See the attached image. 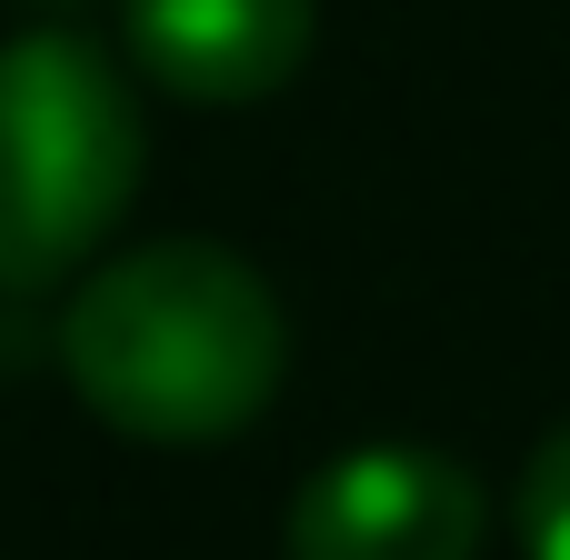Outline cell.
<instances>
[{
	"mask_svg": "<svg viewBox=\"0 0 570 560\" xmlns=\"http://www.w3.org/2000/svg\"><path fill=\"white\" fill-rule=\"evenodd\" d=\"M60 371L90 421L130 441H230L271 411L291 371V321L271 281L220 240H140L80 281L60 311Z\"/></svg>",
	"mask_w": 570,
	"mask_h": 560,
	"instance_id": "6da1fadb",
	"label": "cell"
},
{
	"mask_svg": "<svg viewBox=\"0 0 570 560\" xmlns=\"http://www.w3.org/2000/svg\"><path fill=\"white\" fill-rule=\"evenodd\" d=\"M140 190V100L80 30L0 40V291L70 281Z\"/></svg>",
	"mask_w": 570,
	"mask_h": 560,
	"instance_id": "7a4b0ae2",
	"label": "cell"
},
{
	"mask_svg": "<svg viewBox=\"0 0 570 560\" xmlns=\"http://www.w3.org/2000/svg\"><path fill=\"white\" fill-rule=\"evenodd\" d=\"M481 481L421 441H361L291 501V560H481Z\"/></svg>",
	"mask_w": 570,
	"mask_h": 560,
	"instance_id": "3957f363",
	"label": "cell"
},
{
	"mask_svg": "<svg viewBox=\"0 0 570 560\" xmlns=\"http://www.w3.org/2000/svg\"><path fill=\"white\" fill-rule=\"evenodd\" d=\"M140 80L170 100H271L321 40V0H120Z\"/></svg>",
	"mask_w": 570,
	"mask_h": 560,
	"instance_id": "277c9868",
	"label": "cell"
},
{
	"mask_svg": "<svg viewBox=\"0 0 570 560\" xmlns=\"http://www.w3.org/2000/svg\"><path fill=\"white\" fill-rule=\"evenodd\" d=\"M521 551L570 560V421L531 451V471H521Z\"/></svg>",
	"mask_w": 570,
	"mask_h": 560,
	"instance_id": "5b68a950",
	"label": "cell"
}]
</instances>
